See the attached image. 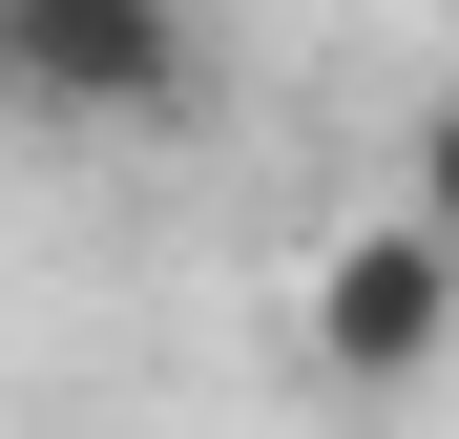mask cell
<instances>
[{"instance_id": "obj_1", "label": "cell", "mask_w": 459, "mask_h": 439, "mask_svg": "<svg viewBox=\"0 0 459 439\" xmlns=\"http://www.w3.org/2000/svg\"><path fill=\"white\" fill-rule=\"evenodd\" d=\"M209 22L188 0H0V105L22 126H188Z\"/></svg>"}, {"instance_id": "obj_2", "label": "cell", "mask_w": 459, "mask_h": 439, "mask_svg": "<svg viewBox=\"0 0 459 439\" xmlns=\"http://www.w3.org/2000/svg\"><path fill=\"white\" fill-rule=\"evenodd\" d=\"M438 356H459V231H418V209L334 231L314 251V377L397 398V377H438Z\"/></svg>"}, {"instance_id": "obj_3", "label": "cell", "mask_w": 459, "mask_h": 439, "mask_svg": "<svg viewBox=\"0 0 459 439\" xmlns=\"http://www.w3.org/2000/svg\"><path fill=\"white\" fill-rule=\"evenodd\" d=\"M418 231H459V84L418 105Z\"/></svg>"}, {"instance_id": "obj_4", "label": "cell", "mask_w": 459, "mask_h": 439, "mask_svg": "<svg viewBox=\"0 0 459 439\" xmlns=\"http://www.w3.org/2000/svg\"><path fill=\"white\" fill-rule=\"evenodd\" d=\"M0 126H22V105H0Z\"/></svg>"}]
</instances>
